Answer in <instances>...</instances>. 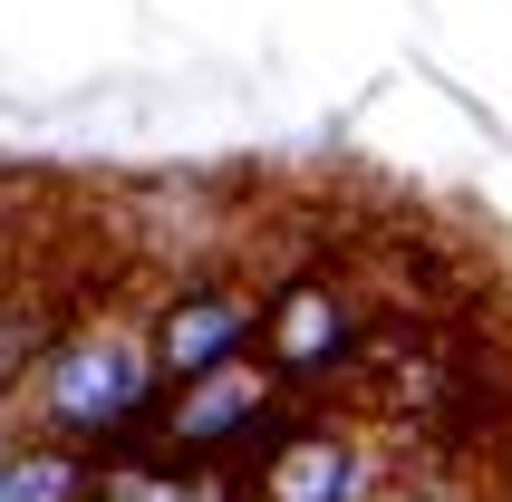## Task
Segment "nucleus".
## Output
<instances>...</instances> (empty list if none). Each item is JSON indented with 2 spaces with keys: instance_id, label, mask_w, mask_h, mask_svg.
<instances>
[{
  "instance_id": "obj_1",
  "label": "nucleus",
  "mask_w": 512,
  "mask_h": 502,
  "mask_svg": "<svg viewBox=\"0 0 512 502\" xmlns=\"http://www.w3.org/2000/svg\"><path fill=\"white\" fill-rule=\"evenodd\" d=\"M29 387V425L58 445H136V425L155 416V358H145V319L126 309H78L58 319V338L39 348Z\"/></svg>"
},
{
  "instance_id": "obj_2",
  "label": "nucleus",
  "mask_w": 512,
  "mask_h": 502,
  "mask_svg": "<svg viewBox=\"0 0 512 502\" xmlns=\"http://www.w3.org/2000/svg\"><path fill=\"white\" fill-rule=\"evenodd\" d=\"M377 300L358 290L348 261H290L271 290H261V338L252 358L281 377V387H319V377H348L368 358Z\"/></svg>"
},
{
  "instance_id": "obj_3",
  "label": "nucleus",
  "mask_w": 512,
  "mask_h": 502,
  "mask_svg": "<svg viewBox=\"0 0 512 502\" xmlns=\"http://www.w3.org/2000/svg\"><path fill=\"white\" fill-rule=\"evenodd\" d=\"M290 387L271 377L261 358H232L213 367V377H184V387L155 396V416L136 425L145 445H155V464L165 474H194V464H223V454H252L271 425H281Z\"/></svg>"
},
{
  "instance_id": "obj_4",
  "label": "nucleus",
  "mask_w": 512,
  "mask_h": 502,
  "mask_svg": "<svg viewBox=\"0 0 512 502\" xmlns=\"http://www.w3.org/2000/svg\"><path fill=\"white\" fill-rule=\"evenodd\" d=\"M397 454L368 416H281L252 445V502H377Z\"/></svg>"
},
{
  "instance_id": "obj_5",
  "label": "nucleus",
  "mask_w": 512,
  "mask_h": 502,
  "mask_svg": "<svg viewBox=\"0 0 512 502\" xmlns=\"http://www.w3.org/2000/svg\"><path fill=\"white\" fill-rule=\"evenodd\" d=\"M261 338V280L242 271H184L155 290V309H145V358H155V387H184V377H213V367L252 358Z\"/></svg>"
},
{
  "instance_id": "obj_6",
  "label": "nucleus",
  "mask_w": 512,
  "mask_h": 502,
  "mask_svg": "<svg viewBox=\"0 0 512 502\" xmlns=\"http://www.w3.org/2000/svg\"><path fill=\"white\" fill-rule=\"evenodd\" d=\"M377 502H512L493 474H435V464H397Z\"/></svg>"
},
{
  "instance_id": "obj_7",
  "label": "nucleus",
  "mask_w": 512,
  "mask_h": 502,
  "mask_svg": "<svg viewBox=\"0 0 512 502\" xmlns=\"http://www.w3.org/2000/svg\"><path fill=\"white\" fill-rule=\"evenodd\" d=\"M0 242H10V194H0Z\"/></svg>"
}]
</instances>
